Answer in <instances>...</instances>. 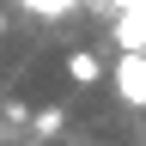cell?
I'll use <instances>...</instances> for the list:
<instances>
[{
    "label": "cell",
    "instance_id": "obj_3",
    "mask_svg": "<svg viewBox=\"0 0 146 146\" xmlns=\"http://www.w3.org/2000/svg\"><path fill=\"white\" fill-rule=\"evenodd\" d=\"M12 6H25L31 18H73L79 0H12Z\"/></svg>",
    "mask_w": 146,
    "mask_h": 146
},
{
    "label": "cell",
    "instance_id": "obj_1",
    "mask_svg": "<svg viewBox=\"0 0 146 146\" xmlns=\"http://www.w3.org/2000/svg\"><path fill=\"white\" fill-rule=\"evenodd\" d=\"M110 85H116V98H122V104L146 110V49H122V55H116V67H110Z\"/></svg>",
    "mask_w": 146,
    "mask_h": 146
},
{
    "label": "cell",
    "instance_id": "obj_2",
    "mask_svg": "<svg viewBox=\"0 0 146 146\" xmlns=\"http://www.w3.org/2000/svg\"><path fill=\"white\" fill-rule=\"evenodd\" d=\"M116 43H122V49H146V6L116 12Z\"/></svg>",
    "mask_w": 146,
    "mask_h": 146
},
{
    "label": "cell",
    "instance_id": "obj_4",
    "mask_svg": "<svg viewBox=\"0 0 146 146\" xmlns=\"http://www.w3.org/2000/svg\"><path fill=\"white\" fill-rule=\"evenodd\" d=\"M67 73H73V79H79V85H91V79H98V61H91V55H67Z\"/></svg>",
    "mask_w": 146,
    "mask_h": 146
}]
</instances>
